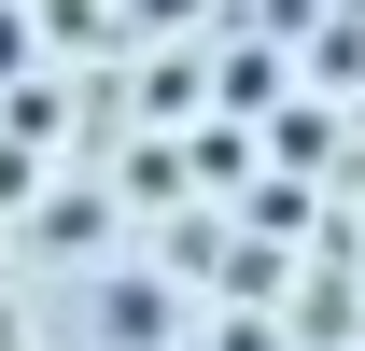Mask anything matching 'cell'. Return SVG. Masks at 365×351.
Returning <instances> with one entry per match:
<instances>
[{"label": "cell", "instance_id": "1", "mask_svg": "<svg viewBox=\"0 0 365 351\" xmlns=\"http://www.w3.org/2000/svg\"><path fill=\"white\" fill-rule=\"evenodd\" d=\"M14 71H29V29H14V0H0V85H14Z\"/></svg>", "mask_w": 365, "mask_h": 351}, {"label": "cell", "instance_id": "2", "mask_svg": "<svg viewBox=\"0 0 365 351\" xmlns=\"http://www.w3.org/2000/svg\"><path fill=\"white\" fill-rule=\"evenodd\" d=\"M155 14H182V0H155Z\"/></svg>", "mask_w": 365, "mask_h": 351}]
</instances>
